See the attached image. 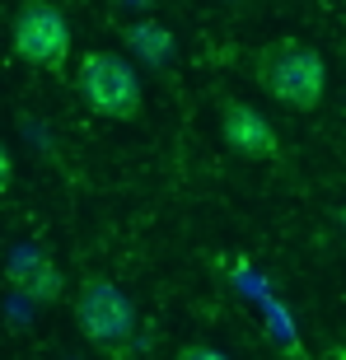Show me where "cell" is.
Segmentation results:
<instances>
[{
  "label": "cell",
  "mask_w": 346,
  "mask_h": 360,
  "mask_svg": "<svg viewBox=\"0 0 346 360\" xmlns=\"http://www.w3.org/2000/svg\"><path fill=\"white\" fill-rule=\"evenodd\" d=\"M10 285H14V290H24L33 304H56L61 290H66L61 267H56L52 257H19V262L10 267Z\"/></svg>",
  "instance_id": "6"
},
{
  "label": "cell",
  "mask_w": 346,
  "mask_h": 360,
  "mask_svg": "<svg viewBox=\"0 0 346 360\" xmlns=\"http://www.w3.org/2000/svg\"><path fill=\"white\" fill-rule=\"evenodd\" d=\"M253 75L276 103L295 108V112H314L323 103V89H328V66L314 47H305L300 38H276L257 47L253 56Z\"/></svg>",
  "instance_id": "1"
},
{
  "label": "cell",
  "mask_w": 346,
  "mask_h": 360,
  "mask_svg": "<svg viewBox=\"0 0 346 360\" xmlns=\"http://www.w3.org/2000/svg\"><path fill=\"white\" fill-rule=\"evenodd\" d=\"M10 183H14V160H10V150H5V141H0V197L10 192Z\"/></svg>",
  "instance_id": "9"
},
{
  "label": "cell",
  "mask_w": 346,
  "mask_h": 360,
  "mask_svg": "<svg viewBox=\"0 0 346 360\" xmlns=\"http://www.w3.org/2000/svg\"><path fill=\"white\" fill-rule=\"evenodd\" d=\"M75 89H80V98L89 103V112H98V117H108V122H132V117H141V108H146L141 75H136V66L117 52H84Z\"/></svg>",
  "instance_id": "2"
},
{
  "label": "cell",
  "mask_w": 346,
  "mask_h": 360,
  "mask_svg": "<svg viewBox=\"0 0 346 360\" xmlns=\"http://www.w3.org/2000/svg\"><path fill=\"white\" fill-rule=\"evenodd\" d=\"M127 47H132L141 61H150V66H164L173 56V33L164 24H155V19H141V24L127 28Z\"/></svg>",
  "instance_id": "7"
},
{
  "label": "cell",
  "mask_w": 346,
  "mask_h": 360,
  "mask_svg": "<svg viewBox=\"0 0 346 360\" xmlns=\"http://www.w3.org/2000/svg\"><path fill=\"white\" fill-rule=\"evenodd\" d=\"M75 323H80L84 342H94L98 351H113L136 333V304L117 281L84 276L80 295H75Z\"/></svg>",
  "instance_id": "4"
},
{
  "label": "cell",
  "mask_w": 346,
  "mask_h": 360,
  "mask_svg": "<svg viewBox=\"0 0 346 360\" xmlns=\"http://www.w3.org/2000/svg\"><path fill=\"white\" fill-rule=\"evenodd\" d=\"M173 360H229L225 351H215V347H206V342H192V347H183Z\"/></svg>",
  "instance_id": "8"
},
{
  "label": "cell",
  "mask_w": 346,
  "mask_h": 360,
  "mask_svg": "<svg viewBox=\"0 0 346 360\" xmlns=\"http://www.w3.org/2000/svg\"><path fill=\"white\" fill-rule=\"evenodd\" d=\"M342 225H346V211H342Z\"/></svg>",
  "instance_id": "11"
},
{
  "label": "cell",
  "mask_w": 346,
  "mask_h": 360,
  "mask_svg": "<svg viewBox=\"0 0 346 360\" xmlns=\"http://www.w3.org/2000/svg\"><path fill=\"white\" fill-rule=\"evenodd\" d=\"M10 42L14 56L28 61L33 70H66L70 61V24L66 14L47 5V0H24L10 19Z\"/></svg>",
  "instance_id": "3"
},
{
  "label": "cell",
  "mask_w": 346,
  "mask_h": 360,
  "mask_svg": "<svg viewBox=\"0 0 346 360\" xmlns=\"http://www.w3.org/2000/svg\"><path fill=\"white\" fill-rule=\"evenodd\" d=\"M333 360H346V347H337V351H333Z\"/></svg>",
  "instance_id": "10"
},
{
  "label": "cell",
  "mask_w": 346,
  "mask_h": 360,
  "mask_svg": "<svg viewBox=\"0 0 346 360\" xmlns=\"http://www.w3.org/2000/svg\"><path fill=\"white\" fill-rule=\"evenodd\" d=\"M220 136H225V146L234 155H243V160H276L281 155L276 127L253 103H243V98H225L220 103Z\"/></svg>",
  "instance_id": "5"
}]
</instances>
